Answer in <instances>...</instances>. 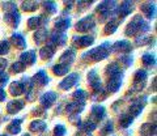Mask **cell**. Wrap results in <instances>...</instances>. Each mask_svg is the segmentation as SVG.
Wrapping results in <instances>:
<instances>
[{"label": "cell", "instance_id": "cell-5", "mask_svg": "<svg viewBox=\"0 0 157 136\" xmlns=\"http://www.w3.org/2000/svg\"><path fill=\"white\" fill-rule=\"evenodd\" d=\"M88 82H89V85L93 88V90L96 92V93H100L102 92V88H101V80H100V76H98L97 71H90L89 74H88Z\"/></svg>", "mask_w": 157, "mask_h": 136}, {"label": "cell", "instance_id": "cell-24", "mask_svg": "<svg viewBox=\"0 0 157 136\" xmlns=\"http://www.w3.org/2000/svg\"><path fill=\"white\" fill-rule=\"evenodd\" d=\"M85 108V104L84 102H73V104H70L67 105V111L70 113L71 115H75V114H78L81 113L82 110Z\"/></svg>", "mask_w": 157, "mask_h": 136}, {"label": "cell", "instance_id": "cell-23", "mask_svg": "<svg viewBox=\"0 0 157 136\" xmlns=\"http://www.w3.org/2000/svg\"><path fill=\"white\" fill-rule=\"evenodd\" d=\"M122 85V77H110L109 81H107V90L114 93L118 89L121 88Z\"/></svg>", "mask_w": 157, "mask_h": 136}, {"label": "cell", "instance_id": "cell-43", "mask_svg": "<svg viewBox=\"0 0 157 136\" xmlns=\"http://www.w3.org/2000/svg\"><path fill=\"white\" fill-rule=\"evenodd\" d=\"M24 70H25V66H24L21 62H16L12 64V71L16 72V74H20V72H22Z\"/></svg>", "mask_w": 157, "mask_h": 136}, {"label": "cell", "instance_id": "cell-32", "mask_svg": "<svg viewBox=\"0 0 157 136\" xmlns=\"http://www.w3.org/2000/svg\"><path fill=\"white\" fill-rule=\"evenodd\" d=\"M78 128H80L81 131H85V132H92V131H94L97 128V123L93 122L92 119H89V120H86V122H84V123L78 124Z\"/></svg>", "mask_w": 157, "mask_h": 136}, {"label": "cell", "instance_id": "cell-17", "mask_svg": "<svg viewBox=\"0 0 157 136\" xmlns=\"http://www.w3.org/2000/svg\"><path fill=\"white\" fill-rule=\"evenodd\" d=\"M141 12L144 13V16H147L148 18H155L156 17V6L155 3H145L141 4Z\"/></svg>", "mask_w": 157, "mask_h": 136}, {"label": "cell", "instance_id": "cell-30", "mask_svg": "<svg viewBox=\"0 0 157 136\" xmlns=\"http://www.w3.org/2000/svg\"><path fill=\"white\" fill-rule=\"evenodd\" d=\"M71 26V20L70 18H59V20L55 21V29L58 32H62L66 30V29H68Z\"/></svg>", "mask_w": 157, "mask_h": 136}, {"label": "cell", "instance_id": "cell-18", "mask_svg": "<svg viewBox=\"0 0 157 136\" xmlns=\"http://www.w3.org/2000/svg\"><path fill=\"white\" fill-rule=\"evenodd\" d=\"M24 105H25V104H24V101H21V100H13L11 102H8L7 110H8L9 114H16V113H18L20 110H22Z\"/></svg>", "mask_w": 157, "mask_h": 136}, {"label": "cell", "instance_id": "cell-45", "mask_svg": "<svg viewBox=\"0 0 157 136\" xmlns=\"http://www.w3.org/2000/svg\"><path fill=\"white\" fill-rule=\"evenodd\" d=\"M3 8H4V11H6V13H7V12H13V11H17L16 4H14V3H11V2L4 3V4H3Z\"/></svg>", "mask_w": 157, "mask_h": 136}, {"label": "cell", "instance_id": "cell-20", "mask_svg": "<svg viewBox=\"0 0 157 136\" xmlns=\"http://www.w3.org/2000/svg\"><path fill=\"white\" fill-rule=\"evenodd\" d=\"M106 74L109 75L110 77H123V74H122L121 66L118 63H111V64L107 66Z\"/></svg>", "mask_w": 157, "mask_h": 136}, {"label": "cell", "instance_id": "cell-10", "mask_svg": "<svg viewBox=\"0 0 157 136\" xmlns=\"http://www.w3.org/2000/svg\"><path fill=\"white\" fill-rule=\"evenodd\" d=\"M4 21H6L9 26L17 28L18 24H20V13H18V11L7 12L6 16H4Z\"/></svg>", "mask_w": 157, "mask_h": 136}, {"label": "cell", "instance_id": "cell-46", "mask_svg": "<svg viewBox=\"0 0 157 136\" xmlns=\"http://www.w3.org/2000/svg\"><path fill=\"white\" fill-rule=\"evenodd\" d=\"M9 51V42L8 41H2L0 42V55H4Z\"/></svg>", "mask_w": 157, "mask_h": 136}, {"label": "cell", "instance_id": "cell-47", "mask_svg": "<svg viewBox=\"0 0 157 136\" xmlns=\"http://www.w3.org/2000/svg\"><path fill=\"white\" fill-rule=\"evenodd\" d=\"M8 74H6V72H0V84H6V82L8 81Z\"/></svg>", "mask_w": 157, "mask_h": 136}, {"label": "cell", "instance_id": "cell-11", "mask_svg": "<svg viewBox=\"0 0 157 136\" xmlns=\"http://www.w3.org/2000/svg\"><path fill=\"white\" fill-rule=\"evenodd\" d=\"M144 105H145V98H144L143 101H141V98H137L136 101H134V104L131 105L128 115H131L132 118H135V116H137V115H139V114L141 113V111H143Z\"/></svg>", "mask_w": 157, "mask_h": 136}, {"label": "cell", "instance_id": "cell-2", "mask_svg": "<svg viewBox=\"0 0 157 136\" xmlns=\"http://www.w3.org/2000/svg\"><path fill=\"white\" fill-rule=\"evenodd\" d=\"M110 51H111L110 43L109 42H105V43H102L101 46H98L96 48H92V50L85 52V54L82 55V58L89 56L90 59H93V60H104V59H106V58L109 56Z\"/></svg>", "mask_w": 157, "mask_h": 136}, {"label": "cell", "instance_id": "cell-9", "mask_svg": "<svg viewBox=\"0 0 157 136\" xmlns=\"http://www.w3.org/2000/svg\"><path fill=\"white\" fill-rule=\"evenodd\" d=\"M78 81V75L77 74H71V75H68L64 80H63L60 84H59V88L60 89H71L72 86H75L76 85V82Z\"/></svg>", "mask_w": 157, "mask_h": 136}, {"label": "cell", "instance_id": "cell-27", "mask_svg": "<svg viewBox=\"0 0 157 136\" xmlns=\"http://www.w3.org/2000/svg\"><path fill=\"white\" fill-rule=\"evenodd\" d=\"M47 36H48V30L46 28L38 29L36 34H34V41H36V43H38V45H41V43L47 41Z\"/></svg>", "mask_w": 157, "mask_h": 136}, {"label": "cell", "instance_id": "cell-39", "mask_svg": "<svg viewBox=\"0 0 157 136\" xmlns=\"http://www.w3.org/2000/svg\"><path fill=\"white\" fill-rule=\"evenodd\" d=\"M43 7H45L47 13H55L56 12V4L54 2H45L43 3Z\"/></svg>", "mask_w": 157, "mask_h": 136}, {"label": "cell", "instance_id": "cell-4", "mask_svg": "<svg viewBox=\"0 0 157 136\" xmlns=\"http://www.w3.org/2000/svg\"><path fill=\"white\" fill-rule=\"evenodd\" d=\"M115 8H117V3L115 2H102L100 6L97 7V12L101 14L102 18H105V17L109 16V14L114 11Z\"/></svg>", "mask_w": 157, "mask_h": 136}, {"label": "cell", "instance_id": "cell-31", "mask_svg": "<svg viewBox=\"0 0 157 136\" xmlns=\"http://www.w3.org/2000/svg\"><path fill=\"white\" fill-rule=\"evenodd\" d=\"M52 72L55 74L56 76H64L70 72V66H66V64H55L52 67Z\"/></svg>", "mask_w": 157, "mask_h": 136}, {"label": "cell", "instance_id": "cell-28", "mask_svg": "<svg viewBox=\"0 0 157 136\" xmlns=\"http://www.w3.org/2000/svg\"><path fill=\"white\" fill-rule=\"evenodd\" d=\"M46 127H47V124L43 122V120L37 119L30 123V127L29 128H30V131H33V132H43V131L46 130Z\"/></svg>", "mask_w": 157, "mask_h": 136}, {"label": "cell", "instance_id": "cell-50", "mask_svg": "<svg viewBox=\"0 0 157 136\" xmlns=\"http://www.w3.org/2000/svg\"><path fill=\"white\" fill-rule=\"evenodd\" d=\"M22 136H30V135H28V134H25V135H22Z\"/></svg>", "mask_w": 157, "mask_h": 136}, {"label": "cell", "instance_id": "cell-37", "mask_svg": "<svg viewBox=\"0 0 157 136\" xmlns=\"http://www.w3.org/2000/svg\"><path fill=\"white\" fill-rule=\"evenodd\" d=\"M38 8V3L37 2H24L22 3V9L26 12H33Z\"/></svg>", "mask_w": 157, "mask_h": 136}, {"label": "cell", "instance_id": "cell-19", "mask_svg": "<svg viewBox=\"0 0 157 136\" xmlns=\"http://www.w3.org/2000/svg\"><path fill=\"white\" fill-rule=\"evenodd\" d=\"M36 52L34 51H26V52H22L21 56H20V62L22 63L24 66H32L36 63Z\"/></svg>", "mask_w": 157, "mask_h": 136}, {"label": "cell", "instance_id": "cell-25", "mask_svg": "<svg viewBox=\"0 0 157 136\" xmlns=\"http://www.w3.org/2000/svg\"><path fill=\"white\" fill-rule=\"evenodd\" d=\"M54 54H55V47L52 45H47L39 50V56H41L42 59H51Z\"/></svg>", "mask_w": 157, "mask_h": 136}, {"label": "cell", "instance_id": "cell-1", "mask_svg": "<svg viewBox=\"0 0 157 136\" xmlns=\"http://www.w3.org/2000/svg\"><path fill=\"white\" fill-rule=\"evenodd\" d=\"M147 30H149V24L145 22L140 14H136L126 28V36H128V37L136 36V34L147 32Z\"/></svg>", "mask_w": 157, "mask_h": 136}, {"label": "cell", "instance_id": "cell-22", "mask_svg": "<svg viewBox=\"0 0 157 136\" xmlns=\"http://www.w3.org/2000/svg\"><path fill=\"white\" fill-rule=\"evenodd\" d=\"M105 116V108L100 105H94L92 108V120L93 122H97V120H101Z\"/></svg>", "mask_w": 157, "mask_h": 136}, {"label": "cell", "instance_id": "cell-34", "mask_svg": "<svg viewBox=\"0 0 157 136\" xmlns=\"http://www.w3.org/2000/svg\"><path fill=\"white\" fill-rule=\"evenodd\" d=\"M141 62H143V64L145 67H152L156 64V58L153 54H144L141 56Z\"/></svg>", "mask_w": 157, "mask_h": 136}, {"label": "cell", "instance_id": "cell-36", "mask_svg": "<svg viewBox=\"0 0 157 136\" xmlns=\"http://www.w3.org/2000/svg\"><path fill=\"white\" fill-rule=\"evenodd\" d=\"M132 122H134V118H132L131 115H128V114L122 115V116H121V120H119L121 127H123V128H127Z\"/></svg>", "mask_w": 157, "mask_h": 136}, {"label": "cell", "instance_id": "cell-38", "mask_svg": "<svg viewBox=\"0 0 157 136\" xmlns=\"http://www.w3.org/2000/svg\"><path fill=\"white\" fill-rule=\"evenodd\" d=\"M118 29V22L114 20H110L105 26V33L106 34H113Z\"/></svg>", "mask_w": 157, "mask_h": 136}, {"label": "cell", "instance_id": "cell-40", "mask_svg": "<svg viewBox=\"0 0 157 136\" xmlns=\"http://www.w3.org/2000/svg\"><path fill=\"white\" fill-rule=\"evenodd\" d=\"M151 42V37H147V36H139L136 37V45L137 46H143L147 45V43Z\"/></svg>", "mask_w": 157, "mask_h": 136}, {"label": "cell", "instance_id": "cell-14", "mask_svg": "<svg viewBox=\"0 0 157 136\" xmlns=\"http://www.w3.org/2000/svg\"><path fill=\"white\" fill-rule=\"evenodd\" d=\"M47 21H48L47 18L43 16V14H41V16H36V17L29 18L28 26H29V29H38L39 26H43V25H45Z\"/></svg>", "mask_w": 157, "mask_h": 136}, {"label": "cell", "instance_id": "cell-13", "mask_svg": "<svg viewBox=\"0 0 157 136\" xmlns=\"http://www.w3.org/2000/svg\"><path fill=\"white\" fill-rule=\"evenodd\" d=\"M50 41L52 46H63L67 41V36L62 32H54L50 37Z\"/></svg>", "mask_w": 157, "mask_h": 136}, {"label": "cell", "instance_id": "cell-8", "mask_svg": "<svg viewBox=\"0 0 157 136\" xmlns=\"http://www.w3.org/2000/svg\"><path fill=\"white\" fill-rule=\"evenodd\" d=\"M56 98H58V96H56L55 92H47V93H45L41 97V105L45 109H48V108H51V106L55 104Z\"/></svg>", "mask_w": 157, "mask_h": 136}, {"label": "cell", "instance_id": "cell-51", "mask_svg": "<svg viewBox=\"0 0 157 136\" xmlns=\"http://www.w3.org/2000/svg\"><path fill=\"white\" fill-rule=\"evenodd\" d=\"M0 136H8V135H0Z\"/></svg>", "mask_w": 157, "mask_h": 136}, {"label": "cell", "instance_id": "cell-44", "mask_svg": "<svg viewBox=\"0 0 157 136\" xmlns=\"http://www.w3.org/2000/svg\"><path fill=\"white\" fill-rule=\"evenodd\" d=\"M119 62H121L124 67H130V66L132 64V56H130V55L121 56V58H119Z\"/></svg>", "mask_w": 157, "mask_h": 136}, {"label": "cell", "instance_id": "cell-15", "mask_svg": "<svg viewBox=\"0 0 157 136\" xmlns=\"http://www.w3.org/2000/svg\"><path fill=\"white\" fill-rule=\"evenodd\" d=\"M132 50V46L128 41H118L113 45V51L115 52H130Z\"/></svg>", "mask_w": 157, "mask_h": 136}, {"label": "cell", "instance_id": "cell-35", "mask_svg": "<svg viewBox=\"0 0 157 136\" xmlns=\"http://www.w3.org/2000/svg\"><path fill=\"white\" fill-rule=\"evenodd\" d=\"M72 97L76 100V102H84L85 98L88 97V93H86L85 90H82V89H77L75 93L72 94Z\"/></svg>", "mask_w": 157, "mask_h": 136}, {"label": "cell", "instance_id": "cell-49", "mask_svg": "<svg viewBox=\"0 0 157 136\" xmlns=\"http://www.w3.org/2000/svg\"><path fill=\"white\" fill-rule=\"evenodd\" d=\"M6 97H7L6 90H4L2 86H0V101H6Z\"/></svg>", "mask_w": 157, "mask_h": 136}, {"label": "cell", "instance_id": "cell-48", "mask_svg": "<svg viewBox=\"0 0 157 136\" xmlns=\"http://www.w3.org/2000/svg\"><path fill=\"white\" fill-rule=\"evenodd\" d=\"M7 60L4 59V58H0V72H4V68L7 67Z\"/></svg>", "mask_w": 157, "mask_h": 136}, {"label": "cell", "instance_id": "cell-3", "mask_svg": "<svg viewBox=\"0 0 157 136\" xmlns=\"http://www.w3.org/2000/svg\"><path fill=\"white\" fill-rule=\"evenodd\" d=\"M93 28H94V18H93L92 14H89V16H86L84 18H81V20L76 24L77 32L85 33V32H89L90 29H93Z\"/></svg>", "mask_w": 157, "mask_h": 136}, {"label": "cell", "instance_id": "cell-41", "mask_svg": "<svg viewBox=\"0 0 157 136\" xmlns=\"http://www.w3.org/2000/svg\"><path fill=\"white\" fill-rule=\"evenodd\" d=\"M66 135V127L62 124H58L55 126L54 128V136H64Z\"/></svg>", "mask_w": 157, "mask_h": 136}, {"label": "cell", "instance_id": "cell-42", "mask_svg": "<svg viewBox=\"0 0 157 136\" xmlns=\"http://www.w3.org/2000/svg\"><path fill=\"white\" fill-rule=\"evenodd\" d=\"M113 131V122H107L104 127H102V130H101V136H105V135H107V134H110Z\"/></svg>", "mask_w": 157, "mask_h": 136}, {"label": "cell", "instance_id": "cell-29", "mask_svg": "<svg viewBox=\"0 0 157 136\" xmlns=\"http://www.w3.org/2000/svg\"><path fill=\"white\" fill-rule=\"evenodd\" d=\"M12 43L17 48H25L26 47L25 38H24L21 34H18V33H16V34H13V36H12Z\"/></svg>", "mask_w": 157, "mask_h": 136}, {"label": "cell", "instance_id": "cell-16", "mask_svg": "<svg viewBox=\"0 0 157 136\" xmlns=\"http://www.w3.org/2000/svg\"><path fill=\"white\" fill-rule=\"evenodd\" d=\"M76 58V52L73 48H68L63 52V55L60 56V64H66V66H70L71 63L75 60Z\"/></svg>", "mask_w": 157, "mask_h": 136}, {"label": "cell", "instance_id": "cell-12", "mask_svg": "<svg viewBox=\"0 0 157 136\" xmlns=\"http://www.w3.org/2000/svg\"><path fill=\"white\" fill-rule=\"evenodd\" d=\"M132 9H134V3H131V2H123L119 7H118L117 14H118V16H119L121 18H123V17H126V16H128Z\"/></svg>", "mask_w": 157, "mask_h": 136}, {"label": "cell", "instance_id": "cell-33", "mask_svg": "<svg viewBox=\"0 0 157 136\" xmlns=\"http://www.w3.org/2000/svg\"><path fill=\"white\" fill-rule=\"evenodd\" d=\"M21 122H22L21 119H14V120H12V122L8 124L7 130L11 134H18L20 131H21Z\"/></svg>", "mask_w": 157, "mask_h": 136}, {"label": "cell", "instance_id": "cell-21", "mask_svg": "<svg viewBox=\"0 0 157 136\" xmlns=\"http://www.w3.org/2000/svg\"><path fill=\"white\" fill-rule=\"evenodd\" d=\"M33 82L39 85V86H45L48 82V77L46 75V72L45 71H38L33 77Z\"/></svg>", "mask_w": 157, "mask_h": 136}, {"label": "cell", "instance_id": "cell-6", "mask_svg": "<svg viewBox=\"0 0 157 136\" xmlns=\"http://www.w3.org/2000/svg\"><path fill=\"white\" fill-rule=\"evenodd\" d=\"M145 80H147V71H144V70L136 71V74L134 76V89L140 90L144 86Z\"/></svg>", "mask_w": 157, "mask_h": 136}, {"label": "cell", "instance_id": "cell-7", "mask_svg": "<svg viewBox=\"0 0 157 136\" xmlns=\"http://www.w3.org/2000/svg\"><path fill=\"white\" fill-rule=\"evenodd\" d=\"M73 46H76L78 48L88 47L94 42V38L92 36H80V37H73Z\"/></svg>", "mask_w": 157, "mask_h": 136}, {"label": "cell", "instance_id": "cell-26", "mask_svg": "<svg viewBox=\"0 0 157 136\" xmlns=\"http://www.w3.org/2000/svg\"><path fill=\"white\" fill-rule=\"evenodd\" d=\"M156 134V124L153 123H145L140 127V135L141 136H155Z\"/></svg>", "mask_w": 157, "mask_h": 136}]
</instances>
